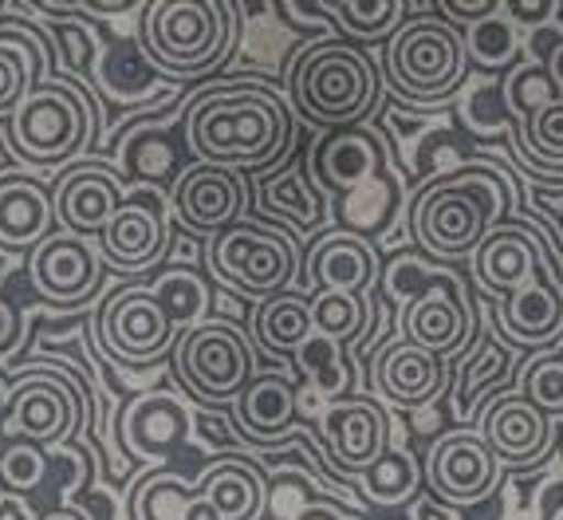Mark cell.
<instances>
[{"mask_svg":"<svg viewBox=\"0 0 563 520\" xmlns=\"http://www.w3.org/2000/svg\"><path fill=\"white\" fill-rule=\"evenodd\" d=\"M95 331H99L107 355L122 367H151V363L166 359V355H174L181 335L151 284H126V288L107 296Z\"/></svg>","mask_w":563,"mask_h":520,"instance_id":"obj_8","label":"cell"},{"mask_svg":"<svg viewBox=\"0 0 563 520\" xmlns=\"http://www.w3.org/2000/svg\"><path fill=\"white\" fill-rule=\"evenodd\" d=\"M378 276V256L375 245L366 236L351 233V229H335L323 233L316 245H308V261H303V280L316 292H351L363 296Z\"/></svg>","mask_w":563,"mask_h":520,"instance_id":"obj_24","label":"cell"},{"mask_svg":"<svg viewBox=\"0 0 563 520\" xmlns=\"http://www.w3.org/2000/svg\"><path fill=\"white\" fill-rule=\"evenodd\" d=\"M29 276H32V288L44 300L59 303V308H79L103 284V253L87 236L52 233L32 248Z\"/></svg>","mask_w":563,"mask_h":520,"instance_id":"obj_14","label":"cell"},{"mask_svg":"<svg viewBox=\"0 0 563 520\" xmlns=\"http://www.w3.org/2000/svg\"><path fill=\"white\" fill-rule=\"evenodd\" d=\"M131 520H225L209 497L206 477L186 482L178 469H151L126 497Z\"/></svg>","mask_w":563,"mask_h":520,"instance_id":"obj_26","label":"cell"},{"mask_svg":"<svg viewBox=\"0 0 563 520\" xmlns=\"http://www.w3.org/2000/svg\"><path fill=\"white\" fill-rule=\"evenodd\" d=\"M253 335L261 340V347H268L273 355H300L303 343L316 335L311 323V296L308 292H276L268 300H261L253 316Z\"/></svg>","mask_w":563,"mask_h":520,"instance_id":"obj_29","label":"cell"},{"mask_svg":"<svg viewBox=\"0 0 563 520\" xmlns=\"http://www.w3.org/2000/svg\"><path fill=\"white\" fill-rule=\"evenodd\" d=\"M386 76L410 103L450 99L470 76L465 36L442 16H413L386 44Z\"/></svg>","mask_w":563,"mask_h":520,"instance_id":"obj_6","label":"cell"},{"mask_svg":"<svg viewBox=\"0 0 563 520\" xmlns=\"http://www.w3.org/2000/svg\"><path fill=\"white\" fill-rule=\"evenodd\" d=\"M40 520H91L84 509H71V505H64V509H52V512H44Z\"/></svg>","mask_w":563,"mask_h":520,"instance_id":"obj_46","label":"cell"},{"mask_svg":"<svg viewBox=\"0 0 563 520\" xmlns=\"http://www.w3.org/2000/svg\"><path fill=\"white\" fill-rule=\"evenodd\" d=\"M47 457L36 442H9L0 450V485L4 493H29L44 482Z\"/></svg>","mask_w":563,"mask_h":520,"instance_id":"obj_40","label":"cell"},{"mask_svg":"<svg viewBox=\"0 0 563 520\" xmlns=\"http://www.w3.org/2000/svg\"><path fill=\"white\" fill-rule=\"evenodd\" d=\"M189 430H194L189 407L166 390H146L119 410V445L142 465H162L169 450L186 442Z\"/></svg>","mask_w":563,"mask_h":520,"instance_id":"obj_17","label":"cell"},{"mask_svg":"<svg viewBox=\"0 0 563 520\" xmlns=\"http://www.w3.org/2000/svg\"><path fill=\"white\" fill-rule=\"evenodd\" d=\"M20 340H24V312L0 292V359L12 355L20 347Z\"/></svg>","mask_w":563,"mask_h":520,"instance_id":"obj_43","label":"cell"},{"mask_svg":"<svg viewBox=\"0 0 563 520\" xmlns=\"http://www.w3.org/2000/svg\"><path fill=\"white\" fill-rule=\"evenodd\" d=\"M169 206L189 233L221 236L233 225H241L244 209H249V181H244V174L225 170V166L194 162L174 178Z\"/></svg>","mask_w":563,"mask_h":520,"instance_id":"obj_13","label":"cell"},{"mask_svg":"<svg viewBox=\"0 0 563 520\" xmlns=\"http://www.w3.org/2000/svg\"><path fill=\"white\" fill-rule=\"evenodd\" d=\"M426 473L418 465V457L410 450H386L371 469L363 473V493L371 505H383V509H395V505H410L422 489Z\"/></svg>","mask_w":563,"mask_h":520,"instance_id":"obj_31","label":"cell"},{"mask_svg":"<svg viewBox=\"0 0 563 520\" xmlns=\"http://www.w3.org/2000/svg\"><path fill=\"white\" fill-rule=\"evenodd\" d=\"M95 134V103L71 79H40L9 114L12 151L32 166L71 162Z\"/></svg>","mask_w":563,"mask_h":520,"instance_id":"obj_5","label":"cell"},{"mask_svg":"<svg viewBox=\"0 0 563 520\" xmlns=\"http://www.w3.org/2000/svg\"><path fill=\"white\" fill-rule=\"evenodd\" d=\"M426 485L450 509H477L493 501L505 477V462L493 454V445L481 430H450L430 445L426 454Z\"/></svg>","mask_w":563,"mask_h":520,"instance_id":"obj_12","label":"cell"},{"mask_svg":"<svg viewBox=\"0 0 563 520\" xmlns=\"http://www.w3.org/2000/svg\"><path fill=\"white\" fill-rule=\"evenodd\" d=\"M508 178L493 166H461L418 193L410 209L413 241L438 261H461L481 248L508 213Z\"/></svg>","mask_w":563,"mask_h":520,"instance_id":"obj_2","label":"cell"},{"mask_svg":"<svg viewBox=\"0 0 563 520\" xmlns=\"http://www.w3.org/2000/svg\"><path fill=\"white\" fill-rule=\"evenodd\" d=\"M481 438L505 465H532L552 445V418L532 407L520 390H505L488 398L481 414Z\"/></svg>","mask_w":563,"mask_h":520,"instance_id":"obj_23","label":"cell"},{"mask_svg":"<svg viewBox=\"0 0 563 520\" xmlns=\"http://www.w3.org/2000/svg\"><path fill=\"white\" fill-rule=\"evenodd\" d=\"M308 166H311V178L320 181L328 193L351 198V193L375 186V181L383 178L386 146L375 131L347 126V131L323 134V139L311 146Z\"/></svg>","mask_w":563,"mask_h":520,"instance_id":"obj_19","label":"cell"},{"mask_svg":"<svg viewBox=\"0 0 563 520\" xmlns=\"http://www.w3.org/2000/svg\"><path fill=\"white\" fill-rule=\"evenodd\" d=\"M552 351H555V355H560V363H563V340H560V343H555V347H552Z\"/></svg>","mask_w":563,"mask_h":520,"instance_id":"obj_48","label":"cell"},{"mask_svg":"<svg viewBox=\"0 0 563 520\" xmlns=\"http://www.w3.org/2000/svg\"><path fill=\"white\" fill-rule=\"evenodd\" d=\"M56 206L52 193L36 178L4 174L0 178V248H36L44 236H52Z\"/></svg>","mask_w":563,"mask_h":520,"instance_id":"obj_28","label":"cell"},{"mask_svg":"<svg viewBox=\"0 0 563 520\" xmlns=\"http://www.w3.org/2000/svg\"><path fill=\"white\" fill-rule=\"evenodd\" d=\"M477 316L473 300L465 296L450 273H433V284L402 312V335L433 355H453L473 340Z\"/></svg>","mask_w":563,"mask_h":520,"instance_id":"obj_15","label":"cell"},{"mask_svg":"<svg viewBox=\"0 0 563 520\" xmlns=\"http://www.w3.org/2000/svg\"><path fill=\"white\" fill-rule=\"evenodd\" d=\"M552 261H548L540 236L525 225H512V221H500L493 233L481 241V248L473 253V276L485 292H493L497 300L512 296L517 288L532 284L540 273H548Z\"/></svg>","mask_w":563,"mask_h":520,"instance_id":"obj_20","label":"cell"},{"mask_svg":"<svg viewBox=\"0 0 563 520\" xmlns=\"http://www.w3.org/2000/svg\"><path fill=\"white\" fill-rule=\"evenodd\" d=\"M445 378H450V370H445L442 355L418 347L406 335L383 343L378 355H371V387L402 410L430 407L445 390Z\"/></svg>","mask_w":563,"mask_h":520,"instance_id":"obj_18","label":"cell"},{"mask_svg":"<svg viewBox=\"0 0 563 520\" xmlns=\"http://www.w3.org/2000/svg\"><path fill=\"white\" fill-rule=\"evenodd\" d=\"M261 206H264V213L291 221L296 229H320L323 225L320 189L308 186L300 170L268 174V178L261 181Z\"/></svg>","mask_w":563,"mask_h":520,"instance_id":"obj_30","label":"cell"},{"mask_svg":"<svg viewBox=\"0 0 563 520\" xmlns=\"http://www.w3.org/2000/svg\"><path fill=\"white\" fill-rule=\"evenodd\" d=\"M84 422V395L76 383H67L59 370L29 367L12 383L9 407L0 414V434L9 442H67Z\"/></svg>","mask_w":563,"mask_h":520,"instance_id":"obj_10","label":"cell"},{"mask_svg":"<svg viewBox=\"0 0 563 520\" xmlns=\"http://www.w3.org/2000/svg\"><path fill=\"white\" fill-rule=\"evenodd\" d=\"M323 16L335 20V29H343L347 36L358 40H395V32L402 29L406 4L402 0H343V4H320Z\"/></svg>","mask_w":563,"mask_h":520,"instance_id":"obj_34","label":"cell"},{"mask_svg":"<svg viewBox=\"0 0 563 520\" xmlns=\"http://www.w3.org/2000/svg\"><path fill=\"white\" fill-rule=\"evenodd\" d=\"M233 4L217 0H158L146 4L142 52L169 76H206L233 52Z\"/></svg>","mask_w":563,"mask_h":520,"instance_id":"obj_4","label":"cell"},{"mask_svg":"<svg viewBox=\"0 0 563 520\" xmlns=\"http://www.w3.org/2000/svg\"><path fill=\"white\" fill-rule=\"evenodd\" d=\"M465 36V52H470V64L485 67V71H500V67H508L512 59H517V24L508 20V9L500 4V12H493V16L477 20V24H470V29L461 32Z\"/></svg>","mask_w":563,"mask_h":520,"instance_id":"obj_35","label":"cell"},{"mask_svg":"<svg viewBox=\"0 0 563 520\" xmlns=\"http://www.w3.org/2000/svg\"><path fill=\"white\" fill-rule=\"evenodd\" d=\"M174 370H178L181 387L209 407L236 402L244 387L261 375L249 335L225 320H206L181 331L178 347H174Z\"/></svg>","mask_w":563,"mask_h":520,"instance_id":"obj_7","label":"cell"},{"mask_svg":"<svg viewBox=\"0 0 563 520\" xmlns=\"http://www.w3.org/2000/svg\"><path fill=\"white\" fill-rule=\"evenodd\" d=\"M52 32H56L59 44H64V67L67 71H76V76H91L95 32H87V24H79V20H59V24H52Z\"/></svg>","mask_w":563,"mask_h":520,"instance_id":"obj_41","label":"cell"},{"mask_svg":"<svg viewBox=\"0 0 563 520\" xmlns=\"http://www.w3.org/2000/svg\"><path fill=\"white\" fill-rule=\"evenodd\" d=\"M209 268L217 280L233 284L236 292L268 300L276 292H288V284L296 280V245L288 233L241 221L209 241Z\"/></svg>","mask_w":563,"mask_h":520,"instance_id":"obj_9","label":"cell"},{"mask_svg":"<svg viewBox=\"0 0 563 520\" xmlns=\"http://www.w3.org/2000/svg\"><path fill=\"white\" fill-rule=\"evenodd\" d=\"M151 288H154V296L169 308L178 331H189V328H198V323H206L201 316H206V308H209V288L198 273L178 268V273H166L158 284H151Z\"/></svg>","mask_w":563,"mask_h":520,"instance_id":"obj_37","label":"cell"},{"mask_svg":"<svg viewBox=\"0 0 563 520\" xmlns=\"http://www.w3.org/2000/svg\"><path fill=\"white\" fill-rule=\"evenodd\" d=\"M52 206H56V218L67 233L99 236L122 206V181L119 174L103 170V166H79L56 181Z\"/></svg>","mask_w":563,"mask_h":520,"instance_id":"obj_25","label":"cell"},{"mask_svg":"<svg viewBox=\"0 0 563 520\" xmlns=\"http://www.w3.org/2000/svg\"><path fill=\"white\" fill-rule=\"evenodd\" d=\"M520 395L540 407L548 418H563V363L555 351H544L540 359H532L520 375Z\"/></svg>","mask_w":563,"mask_h":520,"instance_id":"obj_38","label":"cell"},{"mask_svg":"<svg viewBox=\"0 0 563 520\" xmlns=\"http://www.w3.org/2000/svg\"><path fill=\"white\" fill-rule=\"evenodd\" d=\"M291 520H363V517H355V512H347L343 505H335V501H328V497H316L311 505H303L300 512Z\"/></svg>","mask_w":563,"mask_h":520,"instance_id":"obj_44","label":"cell"},{"mask_svg":"<svg viewBox=\"0 0 563 520\" xmlns=\"http://www.w3.org/2000/svg\"><path fill=\"white\" fill-rule=\"evenodd\" d=\"M508 119L517 123L525 162L544 178H563V99L555 95L544 64H525L505 84Z\"/></svg>","mask_w":563,"mask_h":520,"instance_id":"obj_11","label":"cell"},{"mask_svg":"<svg viewBox=\"0 0 563 520\" xmlns=\"http://www.w3.org/2000/svg\"><path fill=\"white\" fill-rule=\"evenodd\" d=\"M29 40L12 36V32H0V119H9L20 107V99L40 84V67L36 59L24 56Z\"/></svg>","mask_w":563,"mask_h":520,"instance_id":"obj_36","label":"cell"},{"mask_svg":"<svg viewBox=\"0 0 563 520\" xmlns=\"http://www.w3.org/2000/svg\"><path fill=\"white\" fill-rule=\"evenodd\" d=\"M544 71H548V79H552L555 95L563 99V36H555L552 44H548V52H544Z\"/></svg>","mask_w":563,"mask_h":520,"instance_id":"obj_45","label":"cell"},{"mask_svg":"<svg viewBox=\"0 0 563 520\" xmlns=\"http://www.w3.org/2000/svg\"><path fill=\"white\" fill-rule=\"evenodd\" d=\"M500 335L520 347H548L563 340V276L555 268L540 273L532 284L497 300L493 308Z\"/></svg>","mask_w":563,"mask_h":520,"instance_id":"obj_22","label":"cell"},{"mask_svg":"<svg viewBox=\"0 0 563 520\" xmlns=\"http://www.w3.org/2000/svg\"><path fill=\"white\" fill-rule=\"evenodd\" d=\"M508 367H512V355H508L493 335H481V343L470 351V359L457 367V383H453L457 414L461 418L477 414V398L485 395V390L497 387V383H505Z\"/></svg>","mask_w":563,"mask_h":520,"instance_id":"obj_32","label":"cell"},{"mask_svg":"<svg viewBox=\"0 0 563 520\" xmlns=\"http://www.w3.org/2000/svg\"><path fill=\"white\" fill-rule=\"evenodd\" d=\"M493 12H500V0H470V4H465V0H442V4H438V16L450 20L453 29H457V24L470 29V24L493 16Z\"/></svg>","mask_w":563,"mask_h":520,"instance_id":"obj_42","label":"cell"},{"mask_svg":"<svg viewBox=\"0 0 563 520\" xmlns=\"http://www.w3.org/2000/svg\"><path fill=\"white\" fill-rule=\"evenodd\" d=\"M4 497H9V493H4V485H0V509H4Z\"/></svg>","mask_w":563,"mask_h":520,"instance_id":"obj_49","label":"cell"},{"mask_svg":"<svg viewBox=\"0 0 563 520\" xmlns=\"http://www.w3.org/2000/svg\"><path fill=\"white\" fill-rule=\"evenodd\" d=\"M296 359H300V367L308 370V378L323 390V395L347 390L351 375H347V363H343V347H339V343L323 340V335H311Z\"/></svg>","mask_w":563,"mask_h":520,"instance_id":"obj_39","label":"cell"},{"mask_svg":"<svg viewBox=\"0 0 563 520\" xmlns=\"http://www.w3.org/2000/svg\"><path fill=\"white\" fill-rule=\"evenodd\" d=\"M9 395H12V387H9V378L0 375V414H4V407H9Z\"/></svg>","mask_w":563,"mask_h":520,"instance_id":"obj_47","label":"cell"},{"mask_svg":"<svg viewBox=\"0 0 563 520\" xmlns=\"http://www.w3.org/2000/svg\"><path fill=\"white\" fill-rule=\"evenodd\" d=\"M311 323H316V335L347 347V343L363 340L371 331V308H366L363 296L316 292L311 296Z\"/></svg>","mask_w":563,"mask_h":520,"instance_id":"obj_33","label":"cell"},{"mask_svg":"<svg viewBox=\"0 0 563 520\" xmlns=\"http://www.w3.org/2000/svg\"><path fill=\"white\" fill-rule=\"evenodd\" d=\"M378 67L366 52L343 40L308 44L291 67V99L316 126L347 131L358 126L378 103Z\"/></svg>","mask_w":563,"mask_h":520,"instance_id":"obj_3","label":"cell"},{"mask_svg":"<svg viewBox=\"0 0 563 520\" xmlns=\"http://www.w3.org/2000/svg\"><path fill=\"white\" fill-rule=\"evenodd\" d=\"M166 245H169V225L158 198L122 201L119 213L111 218V225L99 233V253L119 273L154 268L166 256Z\"/></svg>","mask_w":563,"mask_h":520,"instance_id":"obj_21","label":"cell"},{"mask_svg":"<svg viewBox=\"0 0 563 520\" xmlns=\"http://www.w3.org/2000/svg\"><path fill=\"white\" fill-rule=\"evenodd\" d=\"M291 142V114L261 84H225L201 95L186 114V146L198 162L225 170H264Z\"/></svg>","mask_w":563,"mask_h":520,"instance_id":"obj_1","label":"cell"},{"mask_svg":"<svg viewBox=\"0 0 563 520\" xmlns=\"http://www.w3.org/2000/svg\"><path fill=\"white\" fill-rule=\"evenodd\" d=\"M323 445L343 473H366L390 450V418L375 398H335L320 422Z\"/></svg>","mask_w":563,"mask_h":520,"instance_id":"obj_16","label":"cell"},{"mask_svg":"<svg viewBox=\"0 0 563 520\" xmlns=\"http://www.w3.org/2000/svg\"><path fill=\"white\" fill-rule=\"evenodd\" d=\"M296 407H300V390L280 370H261V375L244 387V395L233 402L236 425L244 438L253 442H280L296 425Z\"/></svg>","mask_w":563,"mask_h":520,"instance_id":"obj_27","label":"cell"}]
</instances>
